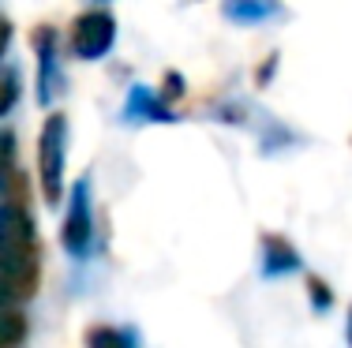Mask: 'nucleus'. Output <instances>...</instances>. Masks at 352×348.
<instances>
[{"instance_id":"obj_11","label":"nucleus","mask_w":352,"mask_h":348,"mask_svg":"<svg viewBox=\"0 0 352 348\" xmlns=\"http://www.w3.org/2000/svg\"><path fill=\"white\" fill-rule=\"evenodd\" d=\"M27 337V318L15 308H0V348H15Z\"/></svg>"},{"instance_id":"obj_2","label":"nucleus","mask_w":352,"mask_h":348,"mask_svg":"<svg viewBox=\"0 0 352 348\" xmlns=\"http://www.w3.org/2000/svg\"><path fill=\"white\" fill-rule=\"evenodd\" d=\"M64 157H68V120L56 113L41 124L38 135V184L49 206H56L64 192Z\"/></svg>"},{"instance_id":"obj_8","label":"nucleus","mask_w":352,"mask_h":348,"mask_svg":"<svg viewBox=\"0 0 352 348\" xmlns=\"http://www.w3.org/2000/svg\"><path fill=\"white\" fill-rule=\"evenodd\" d=\"M19 169H15V135L0 131V202L19 187Z\"/></svg>"},{"instance_id":"obj_1","label":"nucleus","mask_w":352,"mask_h":348,"mask_svg":"<svg viewBox=\"0 0 352 348\" xmlns=\"http://www.w3.org/2000/svg\"><path fill=\"white\" fill-rule=\"evenodd\" d=\"M0 262L12 270L34 273L41 277V251H38V229L27 206V187H15L12 195L0 202Z\"/></svg>"},{"instance_id":"obj_13","label":"nucleus","mask_w":352,"mask_h":348,"mask_svg":"<svg viewBox=\"0 0 352 348\" xmlns=\"http://www.w3.org/2000/svg\"><path fill=\"white\" fill-rule=\"evenodd\" d=\"M15 97H19V76L8 71V76H0V116L15 105Z\"/></svg>"},{"instance_id":"obj_6","label":"nucleus","mask_w":352,"mask_h":348,"mask_svg":"<svg viewBox=\"0 0 352 348\" xmlns=\"http://www.w3.org/2000/svg\"><path fill=\"white\" fill-rule=\"evenodd\" d=\"M263 270L270 273V277H281V273L300 270L296 247H292L285 236H278V232H266L263 236Z\"/></svg>"},{"instance_id":"obj_16","label":"nucleus","mask_w":352,"mask_h":348,"mask_svg":"<svg viewBox=\"0 0 352 348\" xmlns=\"http://www.w3.org/2000/svg\"><path fill=\"white\" fill-rule=\"evenodd\" d=\"M349 345H352V311H349Z\"/></svg>"},{"instance_id":"obj_5","label":"nucleus","mask_w":352,"mask_h":348,"mask_svg":"<svg viewBox=\"0 0 352 348\" xmlns=\"http://www.w3.org/2000/svg\"><path fill=\"white\" fill-rule=\"evenodd\" d=\"M34 49H38V102L49 105L60 86V64H56V30L53 27H38L34 34Z\"/></svg>"},{"instance_id":"obj_14","label":"nucleus","mask_w":352,"mask_h":348,"mask_svg":"<svg viewBox=\"0 0 352 348\" xmlns=\"http://www.w3.org/2000/svg\"><path fill=\"white\" fill-rule=\"evenodd\" d=\"M307 292H311L315 311H326V308L333 303V292H330V285H326L322 277H307Z\"/></svg>"},{"instance_id":"obj_10","label":"nucleus","mask_w":352,"mask_h":348,"mask_svg":"<svg viewBox=\"0 0 352 348\" xmlns=\"http://www.w3.org/2000/svg\"><path fill=\"white\" fill-rule=\"evenodd\" d=\"M87 348H135V337L116 326H94L87 334Z\"/></svg>"},{"instance_id":"obj_3","label":"nucleus","mask_w":352,"mask_h":348,"mask_svg":"<svg viewBox=\"0 0 352 348\" xmlns=\"http://www.w3.org/2000/svg\"><path fill=\"white\" fill-rule=\"evenodd\" d=\"M113 45H116V19L102 8L82 12L72 23V49L79 60H102V56L113 53Z\"/></svg>"},{"instance_id":"obj_15","label":"nucleus","mask_w":352,"mask_h":348,"mask_svg":"<svg viewBox=\"0 0 352 348\" xmlns=\"http://www.w3.org/2000/svg\"><path fill=\"white\" fill-rule=\"evenodd\" d=\"M8 45H12V23H8L4 15H0V56L8 53Z\"/></svg>"},{"instance_id":"obj_9","label":"nucleus","mask_w":352,"mask_h":348,"mask_svg":"<svg viewBox=\"0 0 352 348\" xmlns=\"http://www.w3.org/2000/svg\"><path fill=\"white\" fill-rule=\"evenodd\" d=\"M225 12H229V19L258 23V19H266V15L278 12V0H229V4H225Z\"/></svg>"},{"instance_id":"obj_7","label":"nucleus","mask_w":352,"mask_h":348,"mask_svg":"<svg viewBox=\"0 0 352 348\" xmlns=\"http://www.w3.org/2000/svg\"><path fill=\"white\" fill-rule=\"evenodd\" d=\"M38 281L34 273H23V270H12L0 262V308H15V303L30 300L38 292Z\"/></svg>"},{"instance_id":"obj_12","label":"nucleus","mask_w":352,"mask_h":348,"mask_svg":"<svg viewBox=\"0 0 352 348\" xmlns=\"http://www.w3.org/2000/svg\"><path fill=\"white\" fill-rule=\"evenodd\" d=\"M128 113H142V116H150V120H162V124H169L173 120V113H169V105L165 102H157L154 94H150V90H135V94H131V109Z\"/></svg>"},{"instance_id":"obj_4","label":"nucleus","mask_w":352,"mask_h":348,"mask_svg":"<svg viewBox=\"0 0 352 348\" xmlns=\"http://www.w3.org/2000/svg\"><path fill=\"white\" fill-rule=\"evenodd\" d=\"M60 244L75 259H87L90 247H94V213H90V184L87 180H79L72 192L68 218H64V229H60Z\"/></svg>"}]
</instances>
